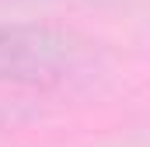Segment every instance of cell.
Masks as SVG:
<instances>
[{
    "label": "cell",
    "instance_id": "obj_1",
    "mask_svg": "<svg viewBox=\"0 0 150 147\" xmlns=\"http://www.w3.org/2000/svg\"><path fill=\"white\" fill-rule=\"evenodd\" d=\"M80 67V46L67 35L35 25H0V81L14 84H63Z\"/></svg>",
    "mask_w": 150,
    "mask_h": 147
}]
</instances>
